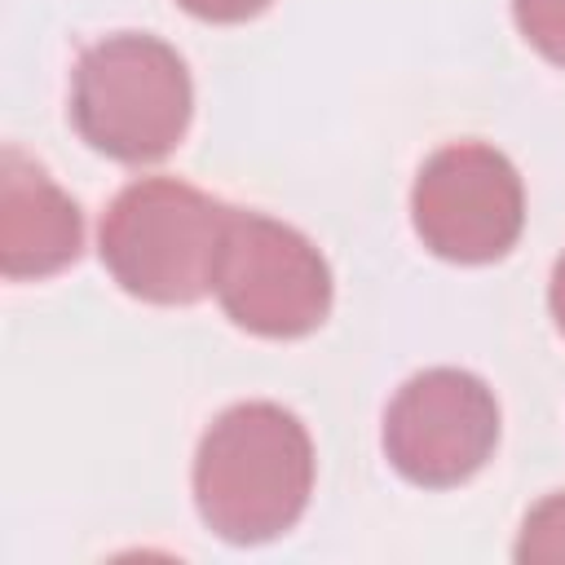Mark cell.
Segmentation results:
<instances>
[{
	"label": "cell",
	"mask_w": 565,
	"mask_h": 565,
	"mask_svg": "<svg viewBox=\"0 0 565 565\" xmlns=\"http://www.w3.org/2000/svg\"><path fill=\"white\" fill-rule=\"evenodd\" d=\"M512 556L521 565H561L565 561V490L539 499L525 512Z\"/></svg>",
	"instance_id": "cell-8"
},
{
	"label": "cell",
	"mask_w": 565,
	"mask_h": 565,
	"mask_svg": "<svg viewBox=\"0 0 565 565\" xmlns=\"http://www.w3.org/2000/svg\"><path fill=\"white\" fill-rule=\"evenodd\" d=\"M512 18L525 44L565 71V0H512Z\"/></svg>",
	"instance_id": "cell-9"
},
{
	"label": "cell",
	"mask_w": 565,
	"mask_h": 565,
	"mask_svg": "<svg viewBox=\"0 0 565 565\" xmlns=\"http://www.w3.org/2000/svg\"><path fill=\"white\" fill-rule=\"evenodd\" d=\"M547 309H552L556 331L565 335V256H561L556 269H552V282H547Z\"/></svg>",
	"instance_id": "cell-11"
},
{
	"label": "cell",
	"mask_w": 565,
	"mask_h": 565,
	"mask_svg": "<svg viewBox=\"0 0 565 565\" xmlns=\"http://www.w3.org/2000/svg\"><path fill=\"white\" fill-rule=\"evenodd\" d=\"M84 216L75 199L18 146L0 154V274L49 278L79 260Z\"/></svg>",
	"instance_id": "cell-7"
},
{
	"label": "cell",
	"mask_w": 565,
	"mask_h": 565,
	"mask_svg": "<svg viewBox=\"0 0 565 565\" xmlns=\"http://www.w3.org/2000/svg\"><path fill=\"white\" fill-rule=\"evenodd\" d=\"M313 468L309 428L287 406L234 402L199 437L194 508L225 543H269L305 516Z\"/></svg>",
	"instance_id": "cell-1"
},
{
	"label": "cell",
	"mask_w": 565,
	"mask_h": 565,
	"mask_svg": "<svg viewBox=\"0 0 565 565\" xmlns=\"http://www.w3.org/2000/svg\"><path fill=\"white\" fill-rule=\"evenodd\" d=\"M411 225L441 260H503L525 230L521 172L486 141H450L424 159L411 185Z\"/></svg>",
	"instance_id": "cell-5"
},
{
	"label": "cell",
	"mask_w": 565,
	"mask_h": 565,
	"mask_svg": "<svg viewBox=\"0 0 565 565\" xmlns=\"http://www.w3.org/2000/svg\"><path fill=\"white\" fill-rule=\"evenodd\" d=\"M212 291L225 318L260 340H300L318 331L335 296L327 256L296 225L238 207L221 243Z\"/></svg>",
	"instance_id": "cell-4"
},
{
	"label": "cell",
	"mask_w": 565,
	"mask_h": 565,
	"mask_svg": "<svg viewBox=\"0 0 565 565\" xmlns=\"http://www.w3.org/2000/svg\"><path fill=\"white\" fill-rule=\"evenodd\" d=\"M194 115V88L181 53L146 31L93 40L71 71V124L115 163L168 159Z\"/></svg>",
	"instance_id": "cell-2"
},
{
	"label": "cell",
	"mask_w": 565,
	"mask_h": 565,
	"mask_svg": "<svg viewBox=\"0 0 565 565\" xmlns=\"http://www.w3.org/2000/svg\"><path fill=\"white\" fill-rule=\"evenodd\" d=\"M234 207L177 177L124 185L97 230L110 278L146 305H194L216 282L221 243Z\"/></svg>",
	"instance_id": "cell-3"
},
{
	"label": "cell",
	"mask_w": 565,
	"mask_h": 565,
	"mask_svg": "<svg viewBox=\"0 0 565 565\" xmlns=\"http://www.w3.org/2000/svg\"><path fill=\"white\" fill-rule=\"evenodd\" d=\"M177 4L199 22H247L265 13L274 0H177Z\"/></svg>",
	"instance_id": "cell-10"
},
{
	"label": "cell",
	"mask_w": 565,
	"mask_h": 565,
	"mask_svg": "<svg viewBox=\"0 0 565 565\" xmlns=\"http://www.w3.org/2000/svg\"><path fill=\"white\" fill-rule=\"evenodd\" d=\"M499 446V402L490 384L459 366L411 375L384 411V455L411 486L450 490L486 468Z\"/></svg>",
	"instance_id": "cell-6"
}]
</instances>
